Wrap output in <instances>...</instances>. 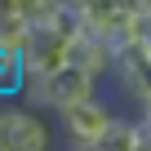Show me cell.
Listing matches in <instances>:
<instances>
[{"label": "cell", "instance_id": "5b68a950", "mask_svg": "<svg viewBox=\"0 0 151 151\" xmlns=\"http://www.w3.org/2000/svg\"><path fill=\"white\" fill-rule=\"evenodd\" d=\"M116 85L138 111L151 102V53H147V45H129L116 53Z\"/></svg>", "mask_w": 151, "mask_h": 151}, {"label": "cell", "instance_id": "3957f363", "mask_svg": "<svg viewBox=\"0 0 151 151\" xmlns=\"http://www.w3.org/2000/svg\"><path fill=\"white\" fill-rule=\"evenodd\" d=\"M120 111H111L107 98H89V102H76L67 111H58V124L67 133V147H89V142H102V133L116 124Z\"/></svg>", "mask_w": 151, "mask_h": 151}, {"label": "cell", "instance_id": "277c9868", "mask_svg": "<svg viewBox=\"0 0 151 151\" xmlns=\"http://www.w3.org/2000/svg\"><path fill=\"white\" fill-rule=\"evenodd\" d=\"M53 133L31 107H5L0 111V151H49Z\"/></svg>", "mask_w": 151, "mask_h": 151}, {"label": "cell", "instance_id": "8992f818", "mask_svg": "<svg viewBox=\"0 0 151 151\" xmlns=\"http://www.w3.org/2000/svg\"><path fill=\"white\" fill-rule=\"evenodd\" d=\"M67 62L71 67H80V71H89L93 80H102V76H116V45H107V40H93V36H76L71 40V49H67Z\"/></svg>", "mask_w": 151, "mask_h": 151}, {"label": "cell", "instance_id": "7c38bea8", "mask_svg": "<svg viewBox=\"0 0 151 151\" xmlns=\"http://www.w3.org/2000/svg\"><path fill=\"white\" fill-rule=\"evenodd\" d=\"M138 14H142V18L151 22V0H138Z\"/></svg>", "mask_w": 151, "mask_h": 151}, {"label": "cell", "instance_id": "30bf717a", "mask_svg": "<svg viewBox=\"0 0 151 151\" xmlns=\"http://www.w3.org/2000/svg\"><path fill=\"white\" fill-rule=\"evenodd\" d=\"M138 120H142V116H138ZM133 151H151V124H147V120H142V138H138Z\"/></svg>", "mask_w": 151, "mask_h": 151}, {"label": "cell", "instance_id": "4fadbf2b", "mask_svg": "<svg viewBox=\"0 0 151 151\" xmlns=\"http://www.w3.org/2000/svg\"><path fill=\"white\" fill-rule=\"evenodd\" d=\"M67 151H102L98 142H89V147H67Z\"/></svg>", "mask_w": 151, "mask_h": 151}, {"label": "cell", "instance_id": "9c48e42d", "mask_svg": "<svg viewBox=\"0 0 151 151\" xmlns=\"http://www.w3.org/2000/svg\"><path fill=\"white\" fill-rule=\"evenodd\" d=\"M14 89H22V62L18 53L0 49V93H14Z\"/></svg>", "mask_w": 151, "mask_h": 151}, {"label": "cell", "instance_id": "5bb4252c", "mask_svg": "<svg viewBox=\"0 0 151 151\" xmlns=\"http://www.w3.org/2000/svg\"><path fill=\"white\" fill-rule=\"evenodd\" d=\"M142 45H147V53H151V22H147V36H142Z\"/></svg>", "mask_w": 151, "mask_h": 151}, {"label": "cell", "instance_id": "9a60e30c", "mask_svg": "<svg viewBox=\"0 0 151 151\" xmlns=\"http://www.w3.org/2000/svg\"><path fill=\"white\" fill-rule=\"evenodd\" d=\"M0 111H5V107H0Z\"/></svg>", "mask_w": 151, "mask_h": 151}, {"label": "cell", "instance_id": "52a82bcc", "mask_svg": "<svg viewBox=\"0 0 151 151\" xmlns=\"http://www.w3.org/2000/svg\"><path fill=\"white\" fill-rule=\"evenodd\" d=\"M58 0H0V18L9 22H22V27H40V22H53L58 18Z\"/></svg>", "mask_w": 151, "mask_h": 151}, {"label": "cell", "instance_id": "8fae6325", "mask_svg": "<svg viewBox=\"0 0 151 151\" xmlns=\"http://www.w3.org/2000/svg\"><path fill=\"white\" fill-rule=\"evenodd\" d=\"M58 5H62V9H71V14H80V9L89 5V0H58Z\"/></svg>", "mask_w": 151, "mask_h": 151}, {"label": "cell", "instance_id": "7a4b0ae2", "mask_svg": "<svg viewBox=\"0 0 151 151\" xmlns=\"http://www.w3.org/2000/svg\"><path fill=\"white\" fill-rule=\"evenodd\" d=\"M22 98L31 102V107H49V111H67V107H76V102H89V98H98V80L89 71H80V67H62V71H53V76H45V80H22Z\"/></svg>", "mask_w": 151, "mask_h": 151}, {"label": "cell", "instance_id": "ba28073f", "mask_svg": "<svg viewBox=\"0 0 151 151\" xmlns=\"http://www.w3.org/2000/svg\"><path fill=\"white\" fill-rule=\"evenodd\" d=\"M138 138H142V120L138 116H116V124L102 133V151H133L138 147Z\"/></svg>", "mask_w": 151, "mask_h": 151}, {"label": "cell", "instance_id": "6da1fadb", "mask_svg": "<svg viewBox=\"0 0 151 151\" xmlns=\"http://www.w3.org/2000/svg\"><path fill=\"white\" fill-rule=\"evenodd\" d=\"M80 14L71 9H58L53 22H40V27H27V40L18 49V62H22V80H45V76L62 71L67 67V49L71 40L80 36Z\"/></svg>", "mask_w": 151, "mask_h": 151}]
</instances>
